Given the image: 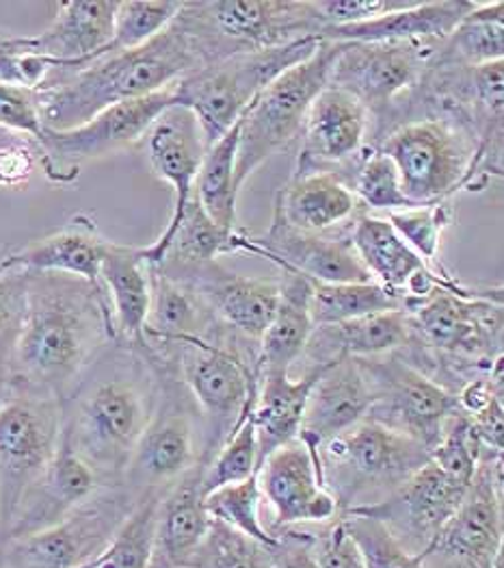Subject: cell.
<instances>
[{
    "label": "cell",
    "mask_w": 504,
    "mask_h": 568,
    "mask_svg": "<svg viewBox=\"0 0 504 568\" xmlns=\"http://www.w3.org/2000/svg\"><path fill=\"white\" fill-rule=\"evenodd\" d=\"M113 341L100 284L65 274H29L27 315L9 382L63 402Z\"/></svg>",
    "instance_id": "1"
},
{
    "label": "cell",
    "mask_w": 504,
    "mask_h": 568,
    "mask_svg": "<svg viewBox=\"0 0 504 568\" xmlns=\"http://www.w3.org/2000/svg\"><path fill=\"white\" fill-rule=\"evenodd\" d=\"M161 397L152 354L111 343L63 404V438L102 486L122 484L138 438Z\"/></svg>",
    "instance_id": "2"
},
{
    "label": "cell",
    "mask_w": 504,
    "mask_h": 568,
    "mask_svg": "<svg viewBox=\"0 0 504 568\" xmlns=\"http://www.w3.org/2000/svg\"><path fill=\"white\" fill-rule=\"evenodd\" d=\"M202 65L199 48L174 20L143 47L106 52L74 72L54 70L38 90L44 129L72 131L113 104L176 85Z\"/></svg>",
    "instance_id": "3"
},
{
    "label": "cell",
    "mask_w": 504,
    "mask_h": 568,
    "mask_svg": "<svg viewBox=\"0 0 504 568\" xmlns=\"http://www.w3.org/2000/svg\"><path fill=\"white\" fill-rule=\"evenodd\" d=\"M154 356L176 367V376L191 395L204 427V460L208 465L256 404L258 343L219 324L206 336L186 338Z\"/></svg>",
    "instance_id": "4"
},
{
    "label": "cell",
    "mask_w": 504,
    "mask_h": 568,
    "mask_svg": "<svg viewBox=\"0 0 504 568\" xmlns=\"http://www.w3.org/2000/svg\"><path fill=\"white\" fill-rule=\"evenodd\" d=\"M322 486L338 513L379 504L422 469L431 454L410 436L364 419L315 452Z\"/></svg>",
    "instance_id": "5"
},
{
    "label": "cell",
    "mask_w": 504,
    "mask_h": 568,
    "mask_svg": "<svg viewBox=\"0 0 504 568\" xmlns=\"http://www.w3.org/2000/svg\"><path fill=\"white\" fill-rule=\"evenodd\" d=\"M176 22L199 48L206 65L232 54L315 40L322 31L312 0L183 2Z\"/></svg>",
    "instance_id": "6"
},
{
    "label": "cell",
    "mask_w": 504,
    "mask_h": 568,
    "mask_svg": "<svg viewBox=\"0 0 504 568\" xmlns=\"http://www.w3.org/2000/svg\"><path fill=\"white\" fill-rule=\"evenodd\" d=\"M319 44L321 40L315 38L290 47L232 54L202 65L174 85L176 104L195 115L208 150L243 118L256 95L281 72L308 59Z\"/></svg>",
    "instance_id": "7"
},
{
    "label": "cell",
    "mask_w": 504,
    "mask_h": 568,
    "mask_svg": "<svg viewBox=\"0 0 504 568\" xmlns=\"http://www.w3.org/2000/svg\"><path fill=\"white\" fill-rule=\"evenodd\" d=\"M342 44L321 40L319 48L297 65L274 79L240 118L234 187L243 190L247 179L281 148L292 142L306 124L315 98L327 88L331 63Z\"/></svg>",
    "instance_id": "8"
},
{
    "label": "cell",
    "mask_w": 504,
    "mask_h": 568,
    "mask_svg": "<svg viewBox=\"0 0 504 568\" xmlns=\"http://www.w3.org/2000/svg\"><path fill=\"white\" fill-rule=\"evenodd\" d=\"M374 148L394 163L405 197L418 206L465 190L476 154L474 138L438 111L394 124Z\"/></svg>",
    "instance_id": "9"
},
{
    "label": "cell",
    "mask_w": 504,
    "mask_h": 568,
    "mask_svg": "<svg viewBox=\"0 0 504 568\" xmlns=\"http://www.w3.org/2000/svg\"><path fill=\"white\" fill-rule=\"evenodd\" d=\"M141 499L124 484L102 486L63 521L0 542V568L85 567L109 549Z\"/></svg>",
    "instance_id": "10"
},
{
    "label": "cell",
    "mask_w": 504,
    "mask_h": 568,
    "mask_svg": "<svg viewBox=\"0 0 504 568\" xmlns=\"http://www.w3.org/2000/svg\"><path fill=\"white\" fill-rule=\"evenodd\" d=\"M161 397L156 413L138 438L122 484L137 497L163 493L204 460L199 413L174 369L158 365Z\"/></svg>",
    "instance_id": "11"
},
{
    "label": "cell",
    "mask_w": 504,
    "mask_h": 568,
    "mask_svg": "<svg viewBox=\"0 0 504 568\" xmlns=\"http://www.w3.org/2000/svg\"><path fill=\"white\" fill-rule=\"evenodd\" d=\"M61 434V399L11 386L0 406V536L22 495L52 463Z\"/></svg>",
    "instance_id": "12"
},
{
    "label": "cell",
    "mask_w": 504,
    "mask_h": 568,
    "mask_svg": "<svg viewBox=\"0 0 504 568\" xmlns=\"http://www.w3.org/2000/svg\"><path fill=\"white\" fill-rule=\"evenodd\" d=\"M169 106H176L174 85L156 94L113 104L72 131L47 129L44 135L33 142L38 165L50 183L70 185L79 179L83 163L143 142L150 126Z\"/></svg>",
    "instance_id": "13"
},
{
    "label": "cell",
    "mask_w": 504,
    "mask_h": 568,
    "mask_svg": "<svg viewBox=\"0 0 504 568\" xmlns=\"http://www.w3.org/2000/svg\"><path fill=\"white\" fill-rule=\"evenodd\" d=\"M503 456L483 454L455 515L420 556L424 568H503Z\"/></svg>",
    "instance_id": "14"
},
{
    "label": "cell",
    "mask_w": 504,
    "mask_h": 568,
    "mask_svg": "<svg viewBox=\"0 0 504 568\" xmlns=\"http://www.w3.org/2000/svg\"><path fill=\"white\" fill-rule=\"evenodd\" d=\"M360 361L374 384L367 419L410 436L431 454L459 413L457 397L399 352Z\"/></svg>",
    "instance_id": "15"
},
{
    "label": "cell",
    "mask_w": 504,
    "mask_h": 568,
    "mask_svg": "<svg viewBox=\"0 0 504 568\" xmlns=\"http://www.w3.org/2000/svg\"><path fill=\"white\" fill-rule=\"evenodd\" d=\"M438 47L426 42L342 44L327 85L353 95L367 109L370 122H383L403 95L418 88Z\"/></svg>",
    "instance_id": "16"
},
{
    "label": "cell",
    "mask_w": 504,
    "mask_h": 568,
    "mask_svg": "<svg viewBox=\"0 0 504 568\" xmlns=\"http://www.w3.org/2000/svg\"><path fill=\"white\" fill-rule=\"evenodd\" d=\"M465 490L467 484L444 474L429 460L379 504L342 515H362L381 523L410 554L422 556L455 515Z\"/></svg>",
    "instance_id": "17"
},
{
    "label": "cell",
    "mask_w": 504,
    "mask_h": 568,
    "mask_svg": "<svg viewBox=\"0 0 504 568\" xmlns=\"http://www.w3.org/2000/svg\"><path fill=\"white\" fill-rule=\"evenodd\" d=\"M143 143L152 172L174 191V211L165 231L152 245L141 247V256L147 265H161L183 220L184 209L195 195V179L206 154V143L195 115L181 104L169 106L150 126Z\"/></svg>",
    "instance_id": "18"
},
{
    "label": "cell",
    "mask_w": 504,
    "mask_h": 568,
    "mask_svg": "<svg viewBox=\"0 0 504 568\" xmlns=\"http://www.w3.org/2000/svg\"><path fill=\"white\" fill-rule=\"evenodd\" d=\"M370 126L367 109L353 95L327 85L308 111L295 176L333 174L344 181V172L358 170L364 159Z\"/></svg>",
    "instance_id": "19"
},
{
    "label": "cell",
    "mask_w": 504,
    "mask_h": 568,
    "mask_svg": "<svg viewBox=\"0 0 504 568\" xmlns=\"http://www.w3.org/2000/svg\"><path fill=\"white\" fill-rule=\"evenodd\" d=\"M351 233V231H349ZM234 252H247L271 261L279 270L301 274L317 283H370V274L360 263L351 237L310 235L290 229L274 213V224L263 237L234 233Z\"/></svg>",
    "instance_id": "20"
},
{
    "label": "cell",
    "mask_w": 504,
    "mask_h": 568,
    "mask_svg": "<svg viewBox=\"0 0 504 568\" xmlns=\"http://www.w3.org/2000/svg\"><path fill=\"white\" fill-rule=\"evenodd\" d=\"M263 501L274 513L271 531L301 525H325L340 513L333 497L322 486L315 454L301 438L281 445L258 467Z\"/></svg>",
    "instance_id": "21"
},
{
    "label": "cell",
    "mask_w": 504,
    "mask_h": 568,
    "mask_svg": "<svg viewBox=\"0 0 504 568\" xmlns=\"http://www.w3.org/2000/svg\"><path fill=\"white\" fill-rule=\"evenodd\" d=\"M165 274L191 286L226 328L254 343H260L276 315L279 278L240 276L219 261Z\"/></svg>",
    "instance_id": "22"
},
{
    "label": "cell",
    "mask_w": 504,
    "mask_h": 568,
    "mask_svg": "<svg viewBox=\"0 0 504 568\" xmlns=\"http://www.w3.org/2000/svg\"><path fill=\"white\" fill-rule=\"evenodd\" d=\"M102 488V481L92 467L81 460L61 434V445L29 490L22 495L11 521L7 525L0 542L31 536L63 521L81 504H85Z\"/></svg>",
    "instance_id": "23"
},
{
    "label": "cell",
    "mask_w": 504,
    "mask_h": 568,
    "mask_svg": "<svg viewBox=\"0 0 504 568\" xmlns=\"http://www.w3.org/2000/svg\"><path fill=\"white\" fill-rule=\"evenodd\" d=\"M372 402L374 384L360 358L329 361L308 395L299 438L315 454L325 440L364 422Z\"/></svg>",
    "instance_id": "24"
},
{
    "label": "cell",
    "mask_w": 504,
    "mask_h": 568,
    "mask_svg": "<svg viewBox=\"0 0 504 568\" xmlns=\"http://www.w3.org/2000/svg\"><path fill=\"white\" fill-rule=\"evenodd\" d=\"M117 0L56 2L52 24L35 38H13L16 44L47 57L59 72H74L95 61L113 40Z\"/></svg>",
    "instance_id": "25"
},
{
    "label": "cell",
    "mask_w": 504,
    "mask_h": 568,
    "mask_svg": "<svg viewBox=\"0 0 504 568\" xmlns=\"http://www.w3.org/2000/svg\"><path fill=\"white\" fill-rule=\"evenodd\" d=\"M204 467L206 463H199L163 490L156 504L154 542L147 568H191L213 523L204 504Z\"/></svg>",
    "instance_id": "26"
},
{
    "label": "cell",
    "mask_w": 504,
    "mask_h": 568,
    "mask_svg": "<svg viewBox=\"0 0 504 568\" xmlns=\"http://www.w3.org/2000/svg\"><path fill=\"white\" fill-rule=\"evenodd\" d=\"M109 239L102 237L93 217L74 215L63 229L0 258V274H65L100 284V267Z\"/></svg>",
    "instance_id": "27"
},
{
    "label": "cell",
    "mask_w": 504,
    "mask_h": 568,
    "mask_svg": "<svg viewBox=\"0 0 504 568\" xmlns=\"http://www.w3.org/2000/svg\"><path fill=\"white\" fill-rule=\"evenodd\" d=\"M474 7H476L474 0H435V2L412 0L405 9L385 13L374 20L344 24V27H325L319 40L338 42V44H377V42L442 44Z\"/></svg>",
    "instance_id": "28"
},
{
    "label": "cell",
    "mask_w": 504,
    "mask_h": 568,
    "mask_svg": "<svg viewBox=\"0 0 504 568\" xmlns=\"http://www.w3.org/2000/svg\"><path fill=\"white\" fill-rule=\"evenodd\" d=\"M100 286L109 304L115 343L145 352L143 328L150 311V265L141 256V247L109 241L100 267Z\"/></svg>",
    "instance_id": "29"
},
{
    "label": "cell",
    "mask_w": 504,
    "mask_h": 568,
    "mask_svg": "<svg viewBox=\"0 0 504 568\" xmlns=\"http://www.w3.org/2000/svg\"><path fill=\"white\" fill-rule=\"evenodd\" d=\"M362 213L358 195L333 174L295 176L276 195V215L290 229L310 235H329L340 226H351Z\"/></svg>",
    "instance_id": "30"
},
{
    "label": "cell",
    "mask_w": 504,
    "mask_h": 568,
    "mask_svg": "<svg viewBox=\"0 0 504 568\" xmlns=\"http://www.w3.org/2000/svg\"><path fill=\"white\" fill-rule=\"evenodd\" d=\"M412 338L410 317L403 308L344 322L338 326L315 328L301 361L306 369L336 358H379L401 352ZM304 369V372H306Z\"/></svg>",
    "instance_id": "31"
},
{
    "label": "cell",
    "mask_w": 504,
    "mask_h": 568,
    "mask_svg": "<svg viewBox=\"0 0 504 568\" xmlns=\"http://www.w3.org/2000/svg\"><path fill=\"white\" fill-rule=\"evenodd\" d=\"M219 324L191 286L150 265V311L143 334L152 354L169 352L193 336H206Z\"/></svg>",
    "instance_id": "32"
},
{
    "label": "cell",
    "mask_w": 504,
    "mask_h": 568,
    "mask_svg": "<svg viewBox=\"0 0 504 568\" xmlns=\"http://www.w3.org/2000/svg\"><path fill=\"white\" fill-rule=\"evenodd\" d=\"M279 272L281 278L276 315L258 343L260 376L290 374L297 361H301L304 349L315 332L310 317V278L286 270Z\"/></svg>",
    "instance_id": "33"
},
{
    "label": "cell",
    "mask_w": 504,
    "mask_h": 568,
    "mask_svg": "<svg viewBox=\"0 0 504 568\" xmlns=\"http://www.w3.org/2000/svg\"><path fill=\"white\" fill-rule=\"evenodd\" d=\"M325 365L306 369L297 378L290 374L260 376L258 397L251 410L258 443V467L281 445L299 438L308 395Z\"/></svg>",
    "instance_id": "34"
},
{
    "label": "cell",
    "mask_w": 504,
    "mask_h": 568,
    "mask_svg": "<svg viewBox=\"0 0 504 568\" xmlns=\"http://www.w3.org/2000/svg\"><path fill=\"white\" fill-rule=\"evenodd\" d=\"M504 57V2H476L455 31L435 48L429 68H474Z\"/></svg>",
    "instance_id": "35"
},
{
    "label": "cell",
    "mask_w": 504,
    "mask_h": 568,
    "mask_svg": "<svg viewBox=\"0 0 504 568\" xmlns=\"http://www.w3.org/2000/svg\"><path fill=\"white\" fill-rule=\"evenodd\" d=\"M240 120L217 143H213L199 165L195 179V197L206 215L226 233H236V200L234 187L236 148H238Z\"/></svg>",
    "instance_id": "36"
},
{
    "label": "cell",
    "mask_w": 504,
    "mask_h": 568,
    "mask_svg": "<svg viewBox=\"0 0 504 568\" xmlns=\"http://www.w3.org/2000/svg\"><path fill=\"white\" fill-rule=\"evenodd\" d=\"M312 283L310 317L315 328L338 326L368 315L399 311L405 302L374 281L370 283Z\"/></svg>",
    "instance_id": "37"
},
{
    "label": "cell",
    "mask_w": 504,
    "mask_h": 568,
    "mask_svg": "<svg viewBox=\"0 0 504 568\" xmlns=\"http://www.w3.org/2000/svg\"><path fill=\"white\" fill-rule=\"evenodd\" d=\"M232 239L234 233H226L219 229L206 211L199 206L197 197L186 204L183 220L169 241L165 258L161 265H154L163 272H178L186 267H197L217 261L224 254H232Z\"/></svg>",
    "instance_id": "38"
},
{
    "label": "cell",
    "mask_w": 504,
    "mask_h": 568,
    "mask_svg": "<svg viewBox=\"0 0 504 568\" xmlns=\"http://www.w3.org/2000/svg\"><path fill=\"white\" fill-rule=\"evenodd\" d=\"M204 504L210 519L226 523L229 527L256 538L263 545H279V536L263 523V495L256 475L240 484H229L208 493L204 497Z\"/></svg>",
    "instance_id": "39"
},
{
    "label": "cell",
    "mask_w": 504,
    "mask_h": 568,
    "mask_svg": "<svg viewBox=\"0 0 504 568\" xmlns=\"http://www.w3.org/2000/svg\"><path fill=\"white\" fill-rule=\"evenodd\" d=\"M277 547L263 545L226 523L213 519L191 568H271Z\"/></svg>",
    "instance_id": "40"
},
{
    "label": "cell",
    "mask_w": 504,
    "mask_h": 568,
    "mask_svg": "<svg viewBox=\"0 0 504 568\" xmlns=\"http://www.w3.org/2000/svg\"><path fill=\"white\" fill-rule=\"evenodd\" d=\"M183 9L181 0H158V2H143V0H124L117 2L115 22H113V40L106 47V52H122L143 47L163 31L172 27ZM100 54V57H102Z\"/></svg>",
    "instance_id": "41"
},
{
    "label": "cell",
    "mask_w": 504,
    "mask_h": 568,
    "mask_svg": "<svg viewBox=\"0 0 504 568\" xmlns=\"http://www.w3.org/2000/svg\"><path fill=\"white\" fill-rule=\"evenodd\" d=\"M385 220L394 226V231L403 237L413 252L424 258L426 265L438 270L435 263H438L442 237L455 220L451 200H440L433 204H420L405 211H394V213H388Z\"/></svg>",
    "instance_id": "42"
},
{
    "label": "cell",
    "mask_w": 504,
    "mask_h": 568,
    "mask_svg": "<svg viewBox=\"0 0 504 568\" xmlns=\"http://www.w3.org/2000/svg\"><path fill=\"white\" fill-rule=\"evenodd\" d=\"M163 493H150L120 527L109 549L97 558V568H147L154 542V515Z\"/></svg>",
    "instance_id": "43"
},
{
    "label": "cell",
    "mask_w": 504,
    "mask_h": 568,
    "mask_svg": "<svg viewBox=\"0 0 504 568\" xmlns=\"http://www.w3.org/2000/svg\"><path fill=\"white\" fill-rule=\"evenodd\" d=\"M251 410L232 432L228 440L219 447V452L210 458V463L204 467V495L229 484H240L258 474V443L251 422Z\"/></svg>",
    "instance_id": "44"
},
{
    "label": "cell",
    "mask_w": 504,
    "mask_h": 568,
    "mask_svg": "<svg viewBox=\"0 0 504 568\" xmlns=\"http://www.w3.org/2000/svg\"><path fill=\"white\" fill-rule=\"evenodd\" d=\"M351 190L360 204L370 211L394 213L418 206L405 197L394 163L377 148H370V152L364 154L351 181Z\"/></svg>",
    "instance_id": "45"
},
{
    "label": "cell",
    "mask_w": 504,
    "mask_h": 568,
    "mask_svg": "<svg viewBox=\"0 0 504 568\" xmlns=\"http://www.w3.org/2000/svg\"><path fill=\"white\" fill-rule=\"evenodd\" d=\"M367 568H424L383 525L362 515H340Z\"/></svg>",
    "instance_id": "46"
},
{
    "label": "cell",
    "mask_w": 504,
    "mask_h": 568,
    "mask_svg": "<svg viewBox=\"0 0 504 568\" xmlns=\"http://www.w3.org/2000/svg\"><path fill=\"white\" fill-rule=\"evenodd\" d=\"M27 272L0 274V374L7 378L27 315Z\"/></svg>",
    "instance_id": "47"
},
{
    "label": "cell",
    "mask_w": 504,
    "mask_h": 568,
    "mask_svg": "<svg viewBox=\"0 0 504 568\" xmlns=\"http://www.w3.org/2000/svg\"><path fill=\"white\" fill-rule=\"evenodd\" d=\"M0 129L20 133L29 142H38L44 135L47 129L35 90L0 83Z\"/></svg>",
    "instance_id": "48"
},
{
    "label": "cell",
    "mask_w": 504,
    "mask_h": 568,
    "mask_svg": "<svg viewBox=\"0 0 504 568\" xmlns=\"http://www.w3.org/2000/svg\"><path fill=\"white\" fill-rule=\"evenodd\" d=\"M312 551L321 568H367L340 515L312 531Z\"/></svg>",
    "instance_id": "49"
},
{
    "label": "cell",
    "mask_w": 504,
    "mask_h": 568,
    "mask_svg": "<svg viewBox=\"0 0 504 568\" xmlns=\"http://www.w3.org/2000/svg\"><path fill=\"white\" fill-rule=\"evenodd\" d=\"M412 0H312L322 29L325 27H344L381 18L385 13L405 9Z\"/></svg>",
    "instance_id": "50"
},
{
    "label": "cell",
    "mask_w": 504,
    "mask_h": 568,
    "mask_svg": "<svg viewBox=\"0 0 504 568\" xmlns=\"http://www.w3.org/2000/svg\"><path fill=\"white\" fill-rule=\"evenodd\" d=\"M38 168V150L33 142L0 145V187L18 190L27 185Z\"/></svg>",
    "instance_id": "51"
},
{
    "label": "cell",
    "mask_w": 504,
    "mask_h": 568,
    "mask_svg": "<svg viewBox=\"0 0 504 568\" xmlns=\"http://www.w3.org/2000/svg\"><path fill=\"white\" fill-rule=\"evenodd\" d=\"M279 547L271 568H321L312 551V531L301 527H286L276 531Z\"/></svg>",
    "instance_id": "52"
},
{
    "label": "cell",
    "mask_w": 504,
    "mask_h": 568,
    "mask_svg": "<svg viewBox=\"0 0 504 568\" xmlns=\"http://www.w3.org/2000/svg\"><path fill=\"white\" fill-rule=\"evenodd\" d=\"M9 390H11V384H9V378L0 374V406H2V404H4V399L9 397Z\"/></svg>",
    "instance_id": "53"
},
{
    "label": "cell",
    "mask_w": 504,
    "mask_h": 568,
    "mask_svg": "<svg viewBox=\"0 0 504 568\" xmlns=\"http://www.w3.org/2000/svg\"><path fill=\"white\" fill-rule=\"evenodd\" d=\"M81 568H97V558H95V560H93V562H90V565H85V567H81Z\"/></svg>",
    "instance_id": "54"
}]
</instances>
